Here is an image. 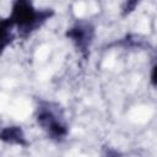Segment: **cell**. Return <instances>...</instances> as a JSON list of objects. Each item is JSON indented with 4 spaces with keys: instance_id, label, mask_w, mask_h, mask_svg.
Returning <instances> with one entry per match:
<instances>
[{
    "instance_id": "3957f363",
    "label": "cell",
    "mask_w": 157,
    "mask_h": 157,
    "mask_svg": "<svg viewBox=\"0 0 157 157\" xmlns=\"http://www.w3.org/2000/svg\"><path fill=\"white\" fill-rule=\"evenodd\" d=\"M67 37L71 38V40L77 45V48L85 50L92 42L93 28L86 23H77L67 32Z\"/></svg>"
},
{
    "instance_id": "6da1fadb",
    "label": "cell",
    "mask_w": 157,
    "mask_h": 157,
    "mask_svg": "<svg viewBox=\"0 0 157 157\" xmlns=\"http://www.w3.org/2000/svg\"><path fill=\"white\" fill-rule=\"evenodd\" d=\"M50 13L47 11H40L37 12L36 9L32 6L31 2L28 1H16L13 4L9 23L12 26H17L18 31L23 32L25 34L29 33L34 28H37Z\"/></svg>"
},
{
    "instance_id": "7a4b0ae2",
    "label": "cell",
    "mask_w": 157,
    "mask_h": 157,
    "mask_svg": "<svg viewBox=\"0 0 157 157\" xmlns=\"http://www.w3.org/2000/svg\"><path fill=\"white\" fill-rule=\"evenodd\" d=\"M38 124L48 132L52 139H61L66 135V126L61 123L58 115L48 107H40L37 115Z\"/></svg>"
},
{
    "instance_id": "277c9868",
    "label": "cell",
    "mask_w": 157,
    "mask_h": 157,
    "mask_svg": "<svg viewBox=\"0 0 157 157\" xmlns=\"http://www.w3.org/2000/svg\"><path fill=\"white\" fill-rule=\"evenodd\" d=\"M1 139L2 141L12 145H26L25 135L22 130L18 126H9L5 128L1 132Z\"/></svg>"
},
{
    "instance_id": "5b68a950",
    "label": "cell",
    "mask_w": 157,
    "mask_h": 157,
    "mask_svg": "<svg viewBox=\"0 0 157 157\" xmlns=\"http://www.w3.org/2000/svg\"><path fill=\"white\" fill-rule=\"evenodd\" d=\"M151 82H152V85L157 86V63H156V65L153 66L152 72H151Z\"/></svg>"
}]
</instances>
